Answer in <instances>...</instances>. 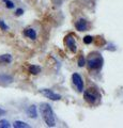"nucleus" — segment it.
I'll list each match as a JSON object with an SVG mask.
<instances>
[{"mask_svg":"<svg viewBox=\"0 0 123 128\" xmlns=\"http://www.w3.org/2000/svg\"><path fill=\"white\" fill-rule=\"evenodd\" d=\"M40 112L42 114V118L44 120L45 124L48 127H55L56 126V118L53 111V108L50 105L46 102H43L40 105Z\"/></svg>","mask_w":123,"mask_h":128,"instance_id":"nucleus-1","label":"nucleus"},{"mask_svg":"<svg viewBox=\"0 0 123 128\" xmlns=\"http://www.w3.org/2000/svg\"><path fill=\"white\" fill-rule=\"evenodd\" d=\"M103 63H104V60H103L102 56L96 52L90 54L88 60H87V64L90 70H100L103 66Z\"/></svg>","mask_w":123,"mask_h":128,"instance_id":"nucleus-2","label":"nucleus"},{"mask_svg":"<svg viewBox=\"0 0 123 128\" xmlns=\"http://www.w3.org/2000/svg\"><path fill=\"white\" fill-rule=\"evenodd\" d=\"M84 98L85 100L90 104V105H94L96 100L100 98V95H98L97 91L94 90V89H88L84 91Z\"/></svg>","mask_w":123,"mask_h":128,"instance_id":"nucleus-3","label":"nucleus"},{"mask_svg":"<svg viewBox=\"0 0 123 128\" xmlns=\"http://www.w3.org/2000/svg\"><path fill=\"white\" fill-rule=\"evenodd\" d=\"M64 43L66 47L69 48V49L72 51V52H76L77 51V45H76V42H75V36L71 33V34H67L65 38H64Z\"/></svg>","mask_w":123,"mask_h":128,"instance_id":"nucleus-4","label":"nucleus"},{"mask_svg":"<svg viewBox=\"0 0 123 128\" xmlns=\"http://www.w3.org/2000/svg\"><path fill=\"white\" fill-rule=\"evenodd\" d=\"M72 80H73L74 86H76L77 91L79 92V93H82V92H84V81H82L81 76L79 74H77V73H74L72 75Z\"/></svg>","mask_w":123,"mask_h":128,"instance_id":"nucleus-5","label":"nucleus"},{"mask_svg":"<svg viewBox=\"0 0 123 128\" xmlns=\"http://www.w3.org/2000/svg\"><path fill=\"white\" fill-rule=\"evenodd\" d=\"M40 93L42 95H44L46 98H49L51 100H59V99H61V95L60 94H57L53 92L51 90H48V89H42L40 90Z\"/></svg>","mask_w":123,"mask_h":128,"instance_id":"nucleus-6","label":"nucleus"},{"mask_svg":"<svg viewBox=\"0 0 123 128\" xmlns=\"http://www.w3.org/2000/svg\"><path fill=\"white\" fill-rule=\"evenodd\" d=\"M13 82V77L10 75H5L1 74L0 75V86H9L10 83Z\"/></svg>","mask_w":123,"mask_h":128,"instance_id":"nucleus-7","label":"nucleus"},{"mask_svg":"<svg viewBox=\"0 0 123 128\" xmlns=\"http://www.w3.org/2000/svg\"><path fill=\"white\" fill-rule=\"evenodd\" d=\"M75 27L78 31H87L88 29V22H87L86 19H79L75 24Z\"/></svg>","mask_w":123,"mask_h":128,"instance_id":"nucleus-8","label":"nucleus"},{"mask_svg":"<svg viewBox=\"0 0 123 128\" xmlns=\"http://www.w3.org/2000/svg\"><path fill=\"white\" fill-rule=\"evenodd\" d=\"M27 114L31 118H37L38 116V111H37V106L31 105L28 109H27Z\"/></svg>","mask_w":123,"mask_h":128,"instance_id":"nucleus-9","label":"nucleus"},{"mask_svg":"<svg viewBox=\"0 0 123 128\" xmlns=\"http://www.w3.org/2000/svg\"><path fill=\"white\" fill-rule=\"evenodd\" d=\"M12 62V56L11 54H2L0 56V65H6Z\"/></svg>","mask_w":123,"mask_h":128,"instance_id":"nucleus-10","label":"nucleus"},{"mask_svg":"<svg viewBox=\"0 0 123 128\" xmlns=\"http://www.w3.org/2000/svg\"><path fill=\"white\" fill-rule=\"evenodd\" d=\"M24 33H25L26 36H28L31 40H35V38H37V33H35V31L33 29H31V28H29V29H26Z\"/></svg>","mask_w":123,"mask_h":128,"instance_id":"nucleus-11","label":"nucleus"},{"mask_svg":"<svg viewBox=\"0 0 123 128\" xmlns=\"http://www.w3.org/2000/svg\"><path fill=\"white\" fill-rule=\"evenodd\" d=\"M13 127H15V128H29L30 125H28L27 123L22 122V121H15L13 123Z\"/></svg>","mask_w":123,"mask_h":128,"instance_id":"nucleus-12","label":"nucleus"},{"mask_svg":"<svg viewBox=\"0 0 123 128\" xmlns=\"http://www.w3.org/2000/svg\"><path fill=\"white\" fill-rule=\"evenodd\" d=\"M29 72L32 75H38L40 72H41V67L38 66V65H31L29 67Z\"/></svg>","mask_w":123,"mask_h":128,"instance_id":"nucleus-13","label":"nucleus"},{"mask_svg":"<svg viewBox=\"0 0 123 128\" xmlns=\"http://www.w3.org/2000/svg\"><path fill=\"white\" fill-rule=\"evenodd\" d=\"M11 125L10 123L7 121V120H1L0 121V128H9Z\"/></svg>","mask_w":123,"mask_h":128,"instance_id":"nucleus-14","label":"nucleus"},{"mask_svg":"<svg viewBox=\"0 0 123 128\" xmlns=\"http://www.w3.org/2000/svg\"><path fill=\"white\" fill-rule=\"evenodd\" d=\"M85 64H86L85 57H84V56H80L79 59H78V66L79 67H82V66H85Z\"/></svg>","mask_w":123,"mask_h":128,"instance_id":"nucleus-15","label":"nucleus"},{"mask_svg":"<svg viewBox=\"0 0 123 128\" xmlns=\"http://www.w3.org/2000/svg\"><path fill=\"white\" fill-rule=\"evenodd\" d=\"M3 2L6 3V6H7L8 9H14L15 4H14V3L11 1V0H3Z\"/></svg>","mask_w":123,"mask_h":128,"instance_id":"nucleus-16","label":"nucleus"},{"mask_svg":"<svg viewBox=\"0 0 123 128\" xmlns=\"http://www.w3.org/2000/svg\"><path fill=\"white\" fill-rule=\"evenodd\" d=\"M92 41H93V38L91 36V35H87V36L84 38V42H85V44H87V45H88V44H91Z\"/></svg>","mask_w":123,"mask_h":128,"instance_id":"nucleus-17","label":"nucleus"},{"mask_svg":"<svg viewBox=\"0 0 123 128\" xmlns=\"http://www.w3.org/2000/svg\"><path fill=\"white\" fill-rule=\"evenodd\" d=\"M0 28H1L2 30H5V31H7L8 29H9V27L6 25V22H3V20H0Z\"/></svg>","mask_w":123,"mask_h":128,"instance_id":"nucleus-18","label":"nucleus"},{"mask_svg":"<svg viewBox=\"0 0 123 128\" xmlns=\"http://www.w3.org/2000/svg\"><path fill=\"white\" fill-rule=\"evenodd\" d=\"M23 14H24V10L23 9H17L16 12H15V15H16V16H21Z\"/></svg>","mask_w":123,"mask_h":128,"instance_id":"nucleus-19","label":"nucleus"},{"mask_svg":"<svg viewBox=\"0 0 123 128\" xmlns=\"http://www.w3.org/2000/svg\"><path fill=\"white\" fill-rule=\"evenodd\" d=\"M6 113H7V111L0 108V116H1V115H3V114H6Z\"/></svg>","mask_w":123,"mask_h":128,"instance_id":"nucleus-20","label":"nucleus"}]
</instances>
